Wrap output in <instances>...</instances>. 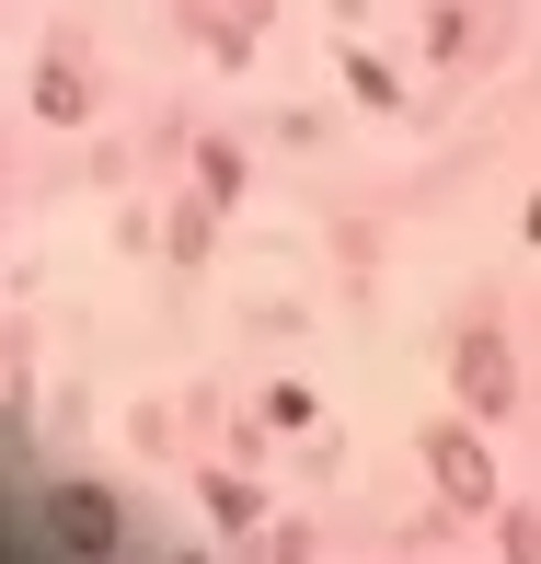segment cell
I'll use <instances>...</instances> for the list:
<instances>
[{
  "label": "cell",
  "mask_w": 541,
  "mask_h": 564,
  "mask_svg": "<svg viewBox=\"0 0 541 564\" xmlns=\"http://www.w3.org/2000/svg\"><path fill=\"white\" fill-rule=\"evenodd\" d=\"M426 460H437V496H450V507H484V496H496V473H484V438H461V426H450Z\"/></svg>",
  "instance_id": "obj_2"
},
{
  "label": "cell",
  "mask_w": 541,
  "mask_h": 564,
  "mask_svg": "<svg viewBox=\"0 0 541 564\" xmlns=\"http://www.w3.org/2000/svg\"><path fill=\"white\" fill-rule=\"evenodd\" d=\"M23 542H82V553H139V519L93 484H58V496L23 507Z\"/></svg>",
  "instance_id": "obj_1"
},
{
  "label": "cell",
  "mask_w": 541,
  "mask_h": 564,
  "mask_svg": "<svg viewBox=\"0 0 541 564\" xmlns=\"http://www.w3.org/2000/svg\"><path fill=\"white\" fill-rule=\"evenodd\" d=\"M461 392H473V415H507V346L496 335H461Z\"/></svg>",
  "instance_id": "obj_3"
}]
</instances>
